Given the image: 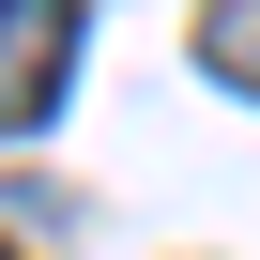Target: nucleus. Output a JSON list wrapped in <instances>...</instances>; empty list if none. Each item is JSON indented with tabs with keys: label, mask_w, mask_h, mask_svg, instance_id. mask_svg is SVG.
I'll list each match as a JSON object with an SVG mask.
<instances>
[{
	"label": "nucleus",
	"mask_w": 260,
	"mask_h": 260,
	"mask_svg": "<svg viewBox=\"0 0 260 260\" xmlns=\"http://www.w3.org/2000/svg\"><path fill=\"white\" fill-rule=\"evenodd\" d=\"M77 77V0H0V138H31Z\"/></svg>",
	"instance_id": "obj_1"
},
{
	"label": "nucleus",
	"mask_w": 260,
	"mask_h": 260,
	"mask_svg": "<svg viewBox=\"0 0 260 260\" xmlns=\"http://www.w3.org/2000/svg\"><path fill=\"white\" fill-rule=\"evenodd\" d=\"M199 77L260 107V0H214V16H199Z\"/></svg>",
	"instance_id": "obj_2"
}]
</instances>
